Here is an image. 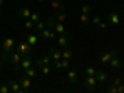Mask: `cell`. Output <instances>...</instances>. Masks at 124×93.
<instances>
[{"instance_id":"cell-1","label":"cell","mask_w":124,"mask_h":93,"mask_svg":"<svg viewBox=\"0 0 124 93\" xmlns=\"http://www.w3.org/2000/svg\"><path fill=\"white\" fill-rule=\"evenodd\" d=\"M3 54H4V60L5 61H10V57L13 55V51L15 48V41L11 37H8L4 42H3Z\"/></svg>"},{"instance_id":"cell-2","label":"cell","mask_w":124,"mask_h":93,"mask_svg":"<svg viewBox=\"0 0 124 93\" xmlns=\"http://www.w3.org/2000/svg\"><path fill=\"white\" fill-rule=\"evenodd\" d=\"M15 50H16V52H17L20 56L24 57V56L30 55V52H31V45L27 44V42H20V44L16 45Z\"/></svg>"},{"instance_id":"cell-3","label":"cell","mask_w":124,"mask_h":93,"mask_svg":"<svg viewBox=\"0 0 124 93\" xmlns=\"http://www.w3.org/2000/svg\"><path fill=\"white\" fill-rule=\"evenodd\" d=\"M97 83H98V82H97L94 76H87L86 79H85V86H86L88 92H93V91H94L96 87H97Z\"/></svg>"},{"instance_id":"cell-4","label":"cell","mask_w":124,"mask_h":93,"mask_svg":"<svg viewBox=\"0 0 124 93\" xmlns=\"http://www.w3.org/2000/svg\"><path fill=\"white\" fill-rule=\"evenodd\" d=\"M117 55H118L117 50H112V51H109V52H103V54H101V55H99V60L103 62V63H108V62L110 61V58L114 57V56H117Z\"/></svg>"},{"instance_id":"cell-5","label":"cell","mask_w":124,"mask_h":93,"mask_svg":"<svg viewBox=\"0 0 124 93\" xmlns=\"http://www.w3.org/2000/svg\"><path fill=\"white\" fill-rule=\"evenodd\" d=\"M8 86H9L10 91H13V92H15V93H25V91L21 88L20 83H19V82H16V81H14V79H10Z\"/></svg>"},{"instance_id":"cell-6","label":"cell","mask_w":124,"mask_h":93,"mask_svg":"<svg viewBox=\"0 0 124 93\" xmlns=\"http://www.w3.org/2000/svg\"><path fill=\"white\" fill-rule=\"evenodd\" d=\"M19 83H20V86H21V88L26 92L31 87V78H29L27 76H21L19 78Z\"/></svg>"},{"instance_id":"cell-7","label":"cell","mask_w":124,"mask_h":93,"mask_svg":"<svg viewBox=\"0 0 124 93\" xmlns=\"http://www.w3.org/2000/svg\"><path fill=\"white\" fill-rule=\"evenodd\" d=\"M10 61L14 63V67H15L16 71L20 70V67H21V56H20L17 52H15V54L11 55V57H10Z\"/></svg>"},{"instance_id":"cell-8","label":"cell","mask_w":124,"mask_h":93,"mask_svg":"<svg viewBox=\"0 0 124 93\" xmlns=\"http://www.w3.org/2000/svg\"><path fill=\"white\" fill-rule=\"evenodd\" d=\"M94 77H96V79H97L98 83H104V82L107 81V78H108V75L104 71H98V72L96 71Z\"/></svg>"},{"instance_id":"cell-9","label":"cell","mask_w":124,"mask_h":93,"mask_svg":"<svg viewBox=\"0 0 124 93\" xmlns=\"http://www.w3.org/2000/svg\"><path fill=\"white\" fill-rule=\"evenodd\" d=\"M31 66H32V58H31V56L30 55L24 56L23 60H21V68L23 70H26V68H29Z\"/></svg>"},{"instance_id":"cell-10","label":"cell","mask_w":124,"mask_h":93,"mask_svg":"<svg viewBox=\"0 0 124 93\" xmlns=\"http://www.w3.org/2000/svg\"><path fill=\"white\" fill-rule=\"evenodd\" d=\"M108 23L109 24H113V25H118L120 23V17L117 13H110L108 15Z\"/></svg>"},{"instance_id":"cell-11","label":"cell","mask_w":124,"mask_h":93,"mask_svg":"<svg viewBox=\"0 0 124 93\" xmlns=\"http://www.w3.org/2000/svg\"><path fill=\"white\" fill-rule=\"evenodd\" d=\"M57 42H58V45H60L61 47L66 48V47L68 46V44H70V40H68V34H67V35H61V36L57 39Z\"/></svg>"},{"instance_id":"cell-12","label":"cell","mask_w":124,"mask_h":93,"mask_svg":"<svg viewBox=\"0 0 124 93\" xmlns=\"http://www.w3.org/2000/svg\"><path fill=\"white\" fill-rule=\"evenodd\" d=\"M17 14H19V16L21 19H30V16H31L32 13H31L30 9H27V8H21V9H19Z\"/></svg>"},{"instance_id":"cell-13","label":"cell","mask_w":124,"mask_h":93,"mask_svg":"<svg viewBox=\"0 0 124 93\" xmlns=\"http://www.w3.org/2000/svg\"><path fill=\"white\" fill-rule=\"evenodd\" d=\"M108 63H109L110 67H113V68H119V67L122 66V60H120L118 56H114V57L110 58V61L108 62Z\"/></svg>"},{"instance_id":"cell-14","label":"cell","mask_w":124,"mask_h":93,"mask_svg":"<svg viewBox=\"0 0 124 93\" xmlns=\"http://www.w3.org/2000/svg\"><path fill=\"white\" fill-rule=\"evenodd\" d=\"M56 24H57V19L55 17V16H52V17H48L47 19V21H46V27L48 29V30H55V26H56Z\"/></svg>"},{"instance_id":"cell-15","label":"cell","mask_w":124,"mask_h":93,"mask_svg":"<svg viewBox=\"0 0 124 93\" xmlns=\"http://www.w3.org/2000/svg\"><path fill=\"white\" fill-rule=\"evenodd\" d=\"M51 8L52 9H58V10H63L65 11V5L62 4L61 0H51Z\"/></svg>"},{"instance_id":"cell-16","label":"cell","mask_w":124,"mask_h":93,"mask_svg":"<svg viewBox=\"0 0 124 93\" xmlns=\"http://www.w3.org/2000/svg\"><path fill=\"white\" fill-rule=\"evenodd\" d=\"M26 42L30 44L31 46H35L39 44V37L35 35H26Z\"/></svg>"},{"instance_id":"cell-17","label":"cell","mask_w":124,"mask_h":93,"mask_svg":"<svg viewBox=\"0 0 124 93\" xmlns=\"http://www.w3.org/2000/svg\"><path fill=\"white\" fill-rule=\"evenodd\" d=\"M79 20H81V23H82L83 26H88L91 24V16H89V14H83V13H82V15L79 16Z\"/></svg>"},{"instance_id":"cell-18","label":"cell","mask_w":124,"mask_h":93,"mask_svg":"<svg viewBox=\"0 0 124 93\" xmlns=\"http://www.w3.org/2000/svg\"><path fill=\"white\" fill-rule=\"evenodd\" d=\"M55 31H56L57 34H60V35H67L63 24L60 23V21H57V24H56V26H55Z\"/></svg>"},{"instance_id":"cell-19","label":"cell","mask_w":124,"mask_h":93,"mask_svg":"<svg viewBox=\"0 0 124 93\" xmlns=\"http://www.w3.org/2000/svg\"><path fill=\"white\" fill-rule=\"evenodd\" d=\"M48 55L52 57L54 60H60L62 57V52H60V51H57L55 48H50L48 50Z\"/></svg>"},{"instance_id":"cell-20","label":"cell","mask_w":124,"mask_h":93,"mask_svg":"<svg viewBox=\"0 0 124 93\" xmlns=\"http://www.w3.org/2000/svg\"><path fill=\"white\" fill-rule=\"evenodd\" d=\"M55 17L57 19V21H60V23H63L65 20L67 19V15H66V13L63 11V10H60V11H57V13L55 14Z\"/></svg>"},{"instance_id":"cell-21","label":"cell","mask_w":124,"mask_h":93,"mask_svg":"<svg viewBox=\"0 0 124 93\" xmlns=\"http://www.w3.org/2000/svg\"><path fill=\"white\" fill-rule=\"evenodd\" d=\"M67 78L70 83H76L77 82V72L76 71H70L67 73Z\"/></svg>"},{"instance_id":"cell-22","label":"cell","mask_w":124,"mask_h":93,"mask_svg":"<svg viewBox=\"0 0 124 93\" xmlns=\"http://www.w3.org/2000/svg\"><path fill=\"white\" fill-rule=\"evenodd\" d=\"M24 71H25V76H27L29 78H34V77H36V70L32 68V66L29 67V68H26V70H24Z\"/></svg>"},{"instance_id":"cell-23","label":"cell","mask_w":124,"mask_h":93,"mask_svg":"<svg viewBox=\"0 0 124 93\" xmlns=\"http://www.w3.org/2000/svg\"><path fill=\"white\" fill-rule=\"evenodd\" d=\"M50 32H51V30L45 27L42 31H41V39H42L44 41H48L50 40Z\"/></svg>"},{"instance_id":"cell-24","label":"cell","mask_w":124,"mask_h":93,"mask_svg":"<svg viewBox=\"0 0 124 93\" xmlns=\"http://www.w3.org/2000/svg\"><path fill=\"white\" fill-rule=\"evenodd\" d=\"M85 73H86L87 76H94V75H96V70L93 68L92 66H88V65H87V66L85 67Z\"/></svg>"},{"instance_id":"cell-25","label":"cell","mask_w":124,"mask_h":93,"mask_svg":"<svg viewBox=\"0 0 124 93\" xmlns=\"http://www.w3.org/2000/svg\"><path fill=\"white\" fill-rule=\"evenodd\" d=\"M30 20L34 24H36L37 21H40V14L39 13H32V14H31V16H30Z\"/></svg>"},{"instance_id":"cell-26","label":"cell","mask_w":124,"mask_h":93,"mask_svg":"<svg viewBox=\"0 0 124 93\" xmlns=\"http://www.w3.org/2000/svg\"><path fill=\"white\" fill-rule=\"evenodd\" d=\"M35 27H36V30H39V31H42V30L46 27V23H44V21H37V23L35 24Z\"/></svg>"},{"instance_id":"cell-27","label":"cell","mask_w":124,"mask_h":93,"mask_svg":"<svg viewBox=\"0 0 124 93\" xmlns=\"http://www.w3.org/2000/svg\"><path fill=\"white\" fill-rule=\"evenodd\" d=\"M42 62H44V65H50L51 63V61H52V57H51L48 54L47 55H45V56H42Z\"/></svg>"},{"instance_id":"cell-28","label":"cell","mask_w":124,"mask_h":93,"mask_svg":"<svg viewBox=\"0 0 124 93\" xmlns=\"http://www.w3.org/2000/svg\"><path fill=\"white\" fill-rule=\"evenodd\" d=\"M91 11H92V6L89 4H86L82 6V13L83 14H91Z\"/></svg>"},{"instance_id":"cell-29","label":"cell","mask_w":124,"mask_h":93,"mask_svg":"<svg viewBox=\"0 0 124 93\" xmlns=\"http://www.w3.org/2000/svg\"><path fill=\"white\" fill-rule=\"evenodd\" d=\"M62 57L66 58V60H70V58L72 57V51H71V50H66V51H63V52H62Z\"/></svg>"},{"instance_id":"cell-30","label":"cell","mask_w":124,"mask_h":93,"mask_svg":"<svg viewBox=\"0 0 124 93\" xmlns=\"http://www.w3.org/2000/svg\"><path fill=\"white\" fill-rule=\"evenodd\" d=\"M40 70H41V72H42L44 75H46V76H47V75H50V72H51V68L48 67V65H45V66H42V67H41Z\"/></svg>"},{"instance_id":"cell-31","label":"cell","mask_w":124,"mask_h":93,"mask_svg":"<svg viewBox=\"0 0 124 93\" xmlns=\"http://www.w3.org/2000/svg\"><path fill=\"white\" fill-rule=\"evenodd\" d=\"M52 66H54L56 70H61V68H62V61H60V60H54Z\"/></svg>"},{"instance_id":"cell-32","label":"cell","mask_w":124,"mask_h":93,"mask_svg":"<svg viewBox=\"0 0 124 93\" xmlns=\"http://www.w3.org/2000/svg\"><path fill=\"white\" fill-rule=\"evenodd\" d=\"M107 92H108V93H118V91H117V86H114V85L108 86V87H107Z\"/></svg>"},{"instance_id":"cell-33","label":"cell","mask_w":124,"mask_h":93,"mask_svg":"<svg viewBox=\"0 0 124 93\" xmlns=\"http://www.w3.org/2000/svg\"><path fill=\"white\" fill-rule=\"evenodd\" d=\"M91 23H92V24H94V25H98V24L101 23V17H99L98 15L93 16V17L91 19Z\"/></svg>"},{"instance_id":"cell-34","label":"cell","mask_w":124,"mask_h":93,"mask_svg":"<svg viewBox=\"0 0 124 93\" xmlns=\"http://www.w3.org/2000/svg\"><path fill=\"white\" fill-rule=\"evenodd\" d=\"M32 26H34V23L31 21L30 19H27L26 21H25V27H26L27 30H30V29H32Z\"/></svg>"},{"instance_id":"cell-35","label":"cell","mask_w":124,"mask_h":93,"mask_svg":"<svg viewBox=\"0 0 124 93\" xmlns=\"http://www.w3.org/2000/svg\"><path fill=\"white\" fill-rule=\"evenodd\" d=\"M9 91H10L9 86H4V85L0 86V93H8Z\"/></svg>"},{"instance_id":"cell-36","label":"cell","mask_w":124,"mask_h":93,"mask_svg":"<svg viewBox=\"0 0 124 93\" xmlns=\"http://www.w3.org/2000/svg\"><path fill=\"white\" fill-rule=\"evenodd\" d=\"M35 65H36V67H37V68H41L42 66H45L41 58H39V60H36V61H35Z\"/></svg>"},{"instance_id":"cell-37","label":"cell","mask_w":124,"mask_h":93,"mask_svg":"<svg viewBox=\"0 0 124 93\" xmlns=\"http://www.w3.org/2000/svg\"><path fill=\"white\" fill-rule=\"evenodd\" d=\"M112 85H114V86H119V85H122V78H119V77L114 78V81L112 82Z\"/></svg>"},{"instance_id":"cell-38","label":"cell","mask_w":124,"mask_h":93,"mask_svg":"<svg viewBox=\"0 0 124 93\" xmlns=\"http://www.w3.org/2000/svg\"><path fill=\"white\" fill-rule=\"evenodd\" d=\"M68 67H70V62H68V60L63 58V61H62V68H68Z\"/></svg>"},{"instance_id":"cell-39","label":"cell","mask_w":124,"mask_h":93,"mask_svg":"<svg viewBox=\"0 0 124 93\" xmlns=\"http://www.w3.org/2000/svg\"><path fill=\"white\" fill-rule=\"evenodd\" d=\"M117 91H118V93H124V85L122 83V85L117 86Z\"/></svg>"},{"instance_id":"cell-40","label":"cell","mask_w":124,"mask_h":93,"mask_svg":"<svg viewBox=\"0 0 124 93\" xmlns=\"http://www.w3.org/2000/svg\"><path fill=\"white\" fill-rule=\"evenodd\" d=\"M56 37H57V36H56V31L52 30V31L50 32V40H54V39H56Z\"/></svg>"},{"instance_id":"cell-41","label":"cell","mask_w":124,"mask_h":93,"mask_svg":"<svg viewBox=\"0 0 124 93\" xmlns=\"http://www.w3.org/2000/svg\"><path fill=\"white\" fill-rule=\"evenodd\" d=\"M98 26H99L101 29H106V27H107V24H103V23L101 21V23L98 24Z\"/></svg>"},{"instance_id":"cell-42","label":"cell","mask_w":124,"mask_h":93,"mask_svg":"<svg viewBox=\"0 0 124 93\" xmlns=\"http://www.w3.org/2000/svg\"><path fill=\"white\" fill-rule=\"evenodd\" d=\"M5 4V0H0V6H3Z\"/></svg>"},{"instance_id":"cell-43","label":"cell","mask_w":124,"mask_h":93,"mask_svg":"<svg viewBox=\"0 0 124 93\" xmlns=\"http://www.w3.org/2000/svg\"><path fill=\"white\" fill-rule=\"evenodd\" d=\"M3 14V10H1V6H0V15Z\"/></svg>"},{"instance_id":"cell-44","label":"cell","mask_w":124,"mask_h":93,"mask_svg":"<svg viewBox=\"0 0 124 93\" xmlns=\"http://www.w3.org/2000/svg\"><path fill=\"white\" fill-rule=\"evenodd\" d=\"M36 1H39V3H42V1H44V0H36Z\"/></svg>"}]
</instances>
